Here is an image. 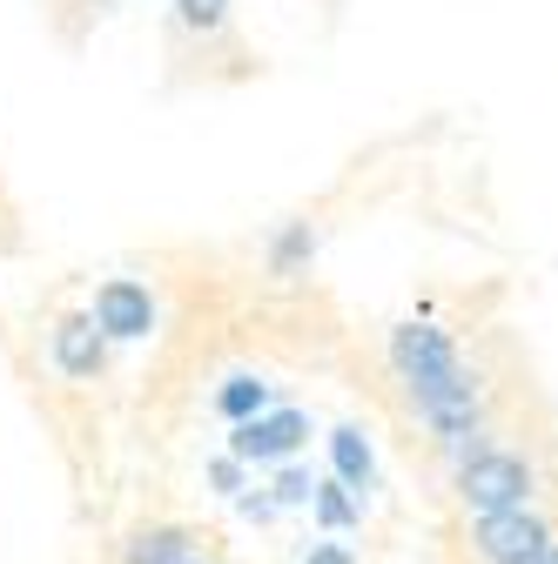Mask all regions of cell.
I'll return each mask as SVG.
<instances>
[{"label":"cell","instance_id":"1","mask_svg":"<svg viewBox=\"0 0 558 564\" xmlns=\"http://www.w3.org/2000/svg\"><path fill=\"white\" fill-rule=\"evenodd\" d=\"M458 484H464V505H471L477 518H498V511H525L532 470H525L518 457H505V451H477Z\"/></svg>","mask_w":558,"mask_h":564},{"label":"cell","instance_id":"2","mask_svg":"<svg viewBox=\"0 0 558 564\" xmlns=\"http://www.w3.org/2000/svg\"><path fill=\"white\" fill-rule=\"evenodd\" d=\"M545 524L532 511H498V518H477V551L484 564H538L545 557Z\"/></svg>","mask_w":558,"mask_h":564},{"label":"cell","instance_id":"3","mask_svg":"<svg viewBox=\"0 0 558 564\" xmlns=\"http://www.w3.org/2000/svg\"><path fill=\"white\" fill-rule=\"evenodd\" d=\"M101 336H149L155 329V303H149V290L142 282H128V275H115V282H101L95 290V316H88Z\"/></svg>","mask_w":558,"mask_h":564},{"label":"cell","instance_id":"4","mask_svg":"<svg viewBox=\"0 0 558 564\" xmlns=\"http://www.w3.org/2000/svg\"><path fill=\"white\" fill-rule=\"evenodd\" d=\"M303 437H310V423H303V410H276V416L236 423V437H229V457H236V464H262V457H290V451H297Z\"/></svg>","mask_w":558,"mask_h":564},{"label":"cell","instance_id":"5","mask_svg":"<svg viewBox=\"0 0 558 564\" xmlns=\"http://www.w3.org/2000/svg\"><path fill=\"white\" fill-rule=\"evenodd\" d=\"M390 357H397V370H404L410 383H431V377H451V370H458L444 329H431V323H404V329L390 336Z\"/></svg>","mask_w":558,"mask_h":564},{"label":"cell","instance_id":"6","mask_svg":"<svg viewBox=\"0 0 558 564\" xmlns=\"http://www.w3.org/2000/svg\"><path fill=\"white\" fill-rule=\"evenodd\" d=\"M410 397H417V410H425L444 437H458V431H471V416H477V390L464 383V370H451V377H431V383H410Z\"/></svg>","mask_w":558,"mask_h":564},{"label":"cell","instance_id":"7","mask_svg":"<svg viewBox=\"0 0 558 564\" xmlns=\"http://www.w3.org/2000/svg\"><path fill=\"white\" fill-rule=\"evenodd\" d=\"M54 364H61L67 377H95V370H101V329H95L88 316H67V323L54 329Z\"/></svg>","mask_w":558,"mask_h":564},{"label":"cell","instance_id":"8","mask_svg":"<svg viewBox=\"0 0 558 564\" xmlns=\"http://www.w3.org/2000/svg\"><path fill=\"white\" fill-rule=\"evenodd\" d=\"M330 464H336L343 490H364L371 470H377V457H371V444H364L357 431H330Z\"/></svg>","mask_w":558,"mask_h":564},{"label":"cell","instance_id":"9","mask_svg":"<svg viewBox=\"0 0 558 564\" xmlns=\"http://www.w3.org/2000/svg\"><path fill=\"white\" fill-rule=\"evenodd\" d=\"M189 557V531H175V524H162V531H142L128 544V564H182Z\"/></svg>","mask_w":558,"mask_h":564},{"label":"cell","instance_id":"10","mask_svg":"<svg viewBox=\"0 0 558 564\" xmlns=\"http://www.w3.org/2000/svg\"><path fill=\"white\" fill-rule=\"evenodd\" d=\"M216 403H223V416H236V423H256V416H262V403H269V383H256V377H229Z\"/></svg>","mask_w":558,"mask_h":564},{"label":"cell","instance_id":"11","mask_svg":"<svg viewBox=\"0 0 558 564\" xmlns=\"http://www.w3.org/2000/svg\"><path fill=\"white\" fill-rule=\"evenodd\" d=\"M316 518H323V524H336V531H343V524H351V518H357V505H351V498H343V484H330V490H316Z\"/></svg>","mask_w":558,"mask_h":564},{"label":"cell","instance_id":"12","mask_svg":"<svg viewBox=\"0 0 558 564\" xmlns=\"http://www.w3.org/2000/svg\"><path fill=\"white\" fill-rule=\"evenodd\" d=\"M223 14H229V0H182L189 28H223Z\"/></svg>","mask_w":558,"mask_h":564},{"label":"cell","instance_id":"13","mask_svg":"<svg viewBox=\"0 0 558 564\" xmlns=\"http://www.w3.org/2000/svg\"><path fill=\"white\" fill-rule=\"evenodd\" d=\"M276 498H283V505H303V498H310V477H303V470H283V477H276Z\"/></svg>","mask_w":558,"mask_h":564},{"label":"cell","instance_id":"14","mask_svg":"<svg viewBox=\"0 0 558 564\" xmlns=\"http://www.w3.org/2000/svg\"><path fill=\"white\" fill-rule=\"evenodd\" d=\"M243 484V464L236 457H216V490H236Z\"/></svg>","mask_w":558,"mask_h":564},{"label":"cell","instance_id":"15","mask_svg":"<svg viewBox=\"0 0 558 564\" xmlns=\"http://www.w3.org/2000/svg\"><path fill=\"white\" fill-rule=\"evenodd\" d=\"M310 564H351V551H343V544H316Z\"/></svg>","mask_w":558,"mask_h":564},{"label":"cell","instance_id":"16","mask_svg":"<svg viewBox=\"0 0 558 564\" xmlns=\"http://www.w3.org/2000/svg\"><path fill=\"white\" fill-rule=\"evenodd\" d=\"M538 564H558V544H545V557H538Z\"/></svg>","mask_w":558,"mask_h":564},{"label":"cell","instance_id":"17","mask_svg":"<svg viewBox=\"0 0 558 564\" xmlns=\"http://www.w3.org/2000/svg\"><path fill=\"white\" fill-rule=\"evenodd\" d=\"M182 564H202V557H182Z\"/></svg>","mask_w":558,"mask_h":564}]
</instances>
